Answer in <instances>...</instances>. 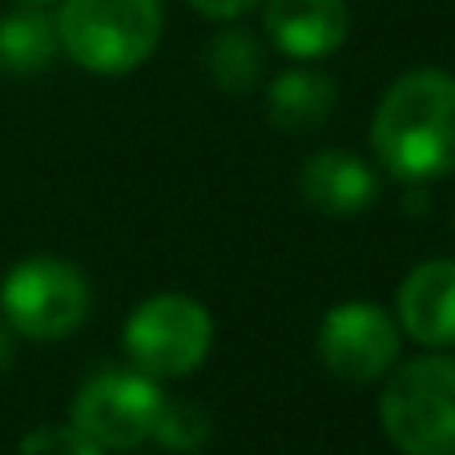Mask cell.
Listing matches in <instances>:
<instances>
[{
    "label": "cell",
    "mask_w": 455,
    "mask_h": 455,
    "mask_svg": "<svg viewBox=\"0 0 455 455\" xmlns=\"http://www.w3.org/2000/svg\"><path fill=\"white\" fill-rule=\"evenodd\" d=\"M371 149L391 178L423 186L455 173V77L435 65L399 73L371 117Z\"/></svg>",
    "instance_id": "obj_1"
},
{
    "label": "cell",
    "mask_w": 455,
    "mask_h": 455,
    "mask_svg": "<svg viewBox=\"0 0 455 455\" xmlns=\"http://www.w3.org/2000/svg\"><path fill=\"white\" fill-rule=\"evenodd\" d=\"M60 52L97 77H125L157 52L165 33V0H60Z\"/></svg>",
    "instance_id": "obj_2"
},
{
    "label": "cell",
    "mask_w": 455,
    "mask_h": 455,
    "mask_svg": "<svg viewBox=\"0 0 455 455\" xmlns=\"http://www.w3.org/2000/svg\"><path fill=\"white\" fill-rule=\"evenodd\" d=\"M379 427L403 455H455V355H415L387 371Z\"/></svg>",
    "instance_id": "obj_3"
},
{
    "label": "cell",
    "mask_w": 455,
    "mask_h": 455,
    "mask_svg": "<svg viewBox=\"0 0 455 455\" xmlns=\"http://www.w3.org/2000/svg\"><path fill=\"white\" fill-rule=\"evenodd\" d=\"M93 310L89 278L57 254H28L0 278V318L17 339L57 343L85 327Z\"/></svg>",
    "instance_id": "obj_4"
},
{
    "label": "cell",
    "mask_w": 455,
    "mask_h": 455,
    "mask_svg": "<svg viewBox=\"0 0 455 455\" xmlns=\"http://www.w3.org/2000/svg\"><path fill=\"white\" fill-rule=\"evenodd\" d=\"M214 347V318L194 294L157 291L129 310L121 351L129 367L149 379H186L206 363Z\"/></svg>",
    "instance_id": "obj_5"
},
{
    "label": "cell",
    "mask_w": 455,
    "mask_h": 455,
    "mask_svg": "<svg viewBox=\"0 0 455 455\" xmlns=\"http://www.w3.org/2000/svg\"><path fill=\"white\" fill-rule=\"evenodd\" d=\"M165 391L133 367H101L77 387L69 423H77L105 451H133L157 427Z\"/></svg>",
    "instance_id": "obj_6"
},
{
    "label": "cell",
    "mask_w": 455,
    "mask_h": 455,
    "mask_svg": "<svg viewBox=\"0 0 455 455\" xmlns=\"http://www.w3.org/2000/svg\"><path fill=\"white\" fill-rule=\"evenodd\" d=\"M399 343L403 331L391 310L367 299H347L323 315L315 351L318 363L343 383H375L399 363Z\"/></svg>",
    "instance_id": "obj_7"
},
{
    "label": "cell",
    "mask_w": 455,
    "mask_h": 455,
    "mask_svg": "<svg viewBox=\"0 0 455 455\" xmlns=\"http://www.w3.org/2000/svg\"><path fill=\"white\" fill-rule=\"evenodd\" d=\"M395 323L419 347H455V258H427L399 283Z\"/></svg>",
    "instance_id": "obj_8"
},
{
    "label": "cell",
    "mask_w": 455,
    "mask_h": 455,
    "mask_svg": "<svg viewBox=\"0 0 455 455\" xmlns=\"http://www.w3.org/2000/svg\"><path fill=\"white\" fill-rule=\"evenodd\" d=\"M262 28L291 60L331 57L351 33L347 0H262Z\"/></svg>",
    "instance_id": "obj_9"
},
{
    "label": "cell",
    "mask_w": 455,
    "mask_h": 455,
    "mask_svg": "<svg viewBox=\"0 0 455 455\" xmlns=\"http://www.w3.org/2000/svg\"><path fill=\"white\" fill-rule=\"evenodd\" d=\"M299 198L331 218H351L375 206L379 173L351 149H318L299 170Z\"/></svg>",
    "instance_id": "obj_10"
},
{
    "label": "cell",
    "mask_w": 455,
    "mask_h": 455,
    "mask_svg": "<svg viewBox=\"0 0 455 455\" xmlns=\"http://www.w3.org/2000/svg\"><path fill=\"white\" fill-rule=\"evenodd\" d=\"M339 109V81L327 69L299 60L267 85V121L286 138H307L323 129Z\"/></svg>",
    "instance_id": "obj_11"
},
{
    "label": "cell",
    "mask_w": 455,
    "mask_h": 455,
    "mask_svg": "<svg viewBox=\"0 0 455 455\" xmlns=\"http://www.w3.org/2000/svg\"><path fill=\"white\" fill-rule=\"evenodd\" d=\"M57 52L60 36L49 12L25 4L0 17V73L4 77H36L57 60Z\"/></svg>",
    "instance_id": "obj_12"
},
{
    "label": "cell",
    "mask_w": 455,
    "mask_h": 455,
    "mask_svg": "<svg viewBox=\"0 0 455 455\" xmlns=\"http://www.w3.org/2000/svg\"><path fill=\"white\" fill-rule=\"evenodd\" d=\"M202 65H206L210 81L218 89L234 97H246L258 89L262 81V69H267V49L258 41V33L242 25H230V28H218L214 36L206 41L202 49Z\"/></svg>",
    "instance_id": "obj_13"
},
{
    "label": "cell",
    "mask_w": 455,
    "mask_h": 455,
    "mask_svg": "<svg viewBox=\"0 0 455 455\" xmlns=\"http://www.w3.org/2000/svg\"><path fill=\"white\" fill-rule=\"evenodd\" d=\"M165 455H198L214 439V419L198 399H170L165 395L162 415H157L154 435Z\"/></svg>",
    "instance_id": "obj_14"
},
{
    "label": "cell",
    "mask_w": 455,
    "mask_h": 455,
    "mask_svg": "<svg viewBox=\"0 0 455 455\" xmlns=\"http://www.w3.org/2000/svg\"><path fill=\"white\" fill-rule=\"evenodd\" d=\"M17 455H105V447L93 443L77 423H44L20 439Z\"/></svg>",
    "instance_id": "obj_15"
},
{
    "label": "cell",
    "mask_w": 455,
    "mask_h": 455,
    "mask_svg": "<svg viewBox=\"0 0 455 455\" xmlns=\"http://www.w3.org/2000/svg\"><path fill=\"white\" fill-rule=\"evenodd\" d=\"M194 12H202L206 20H222V25H230V20L246 17V12H254L262 0H186Z\"/></svg>",
    "instance_id": "obj_16"
},
{
    "label": "cell",
    "mask_w": 455,
    "mask_h": 455,
    "mask_svg": "<svg viewBox=\"0 0 455 455\" xmlns=\"http://www.w3.org/2000/svg\"><path fill=\"white\" fill-rule=\"evenodd\" d=\"M12 359H17V335H12L9 323L0 318V379L12 371Z\"/></svg>",
    "instance_id": "obj_17"
},
{
    "label": "cell",
    "mask_w": 455,
    "mask_h": 455,
    "mask_svg": "<svg viewBox=\"0 0 455 455\" xmlns=\"http://www.w3.org/2000/svg\"><path fill=\"white\" fill-rule=\"evenodd\" d=\"M20 4H33V9H44V4H60V0H20Z\"/></svg>",
    "instance_id": "obj_18"
}]
</instances>
